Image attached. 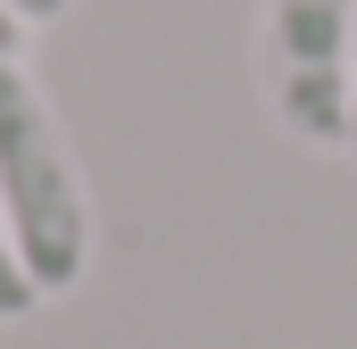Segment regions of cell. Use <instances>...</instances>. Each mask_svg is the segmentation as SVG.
<instances>
[{
    "label": "cell",
    "mask_w": 357,
    "mask_h": 349,
    "mask_svg": "<svg viewBox=\"0 0 357 349\" xmlns=\"http://www.w3.org/2000/svg\"><path fill=\"white\" fill-rule=\"evenodd\" d=\"M0 216H8L17 266L33 274L42 299L75 291L91 274V191L59 133V108L25 59L0 67Z\"/></svg>",
    "instance_id": "cell-1"
},
{
    "label": "cell",
    "mask_w": 357,
    "mask_h": 349,
    "mask_svg": "<svg viewBox=\"0 0 357 349\" xmlns=\"http://www.w3.org/2000/svg\"><path fill=\"white\" fill-rule=\"evenodd\" d=\"M258 84L274 125L307 150H349L357 91V0H266L258 8Z\"/></svg>",
    "instance_id": "cell-2"
},
{
    "label": "cell",
    "mask_w": 357,
    "mask_h": 349,
    "mask_svg": "<svg viewBox=\"0 0 357 349\" xmlns=\"http://www.w3.org/2000/svg\"><path fill=\"white\" fill-rule=\"evenodd\" d=\"M42 308V291H33V274L17 266V242H8V216H0V325H25Z\"/></svg>",
    "instance_id": "cell-3"
},
{
    "label": "cell",
    "mask_w": 357,
    "mask_h": 349,
    "mask_svg": "<svg viewBox=\"0 0 357 349\" xmlns=\"http://www.w3.org/2000/svg\"><path fill=\"white\" fill-rule=\"evenodd\" d=\"M0 8H8V17H17L25 34H33V25H59V17H67L75 0H0Z\"/></svg>",
    "instance_id": "cell-4"
},
{
    "label": "cell",
    "mask_w": 357,
    "mask_h": 349,
    "mask_svg": "<svg viewBox=\"0 0 357 349\" xmlns=\"http://www.w3.org/2000/svg\"><path fill=\"white\" fill-rule=\"evenodd\" d=\"M8 59H25V25H17V17L0 8V67H8Z\"/></svg>",
    "instance_id": "cell-5"
},
{
    "label": "cell",
    "mask_w": 357,
    "mask_h": 349,
    "mask_svg": "<svg viewBox=\"0 0 357 349\" xmlns=\"http://www.w3.org/2000/svg\"><path fill=\"white\" fill-rule=\"evenodd\" d=\"M349 158H357V91H349Z\"/></svg>",
    "instance_id": "cell-6"
}]
</instances>
